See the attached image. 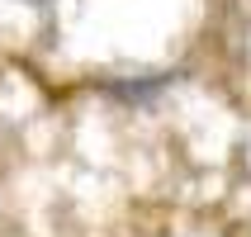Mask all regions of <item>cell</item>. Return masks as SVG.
Masks as SVG:
<instances>
[{
  "instance_id": "obj_1",
  "label": "cell",
  "mask_w": 251,
  "mask_h": 237,
  "mask_svg": "<svg viewBox=\"0 0 251 237\" xmlns=\"http://www.w3.org/2000/svg\"><path fill=\"white\" fill-rule=\"evenodd\" d=\"M185 76H190L185 67H124V71H104L95 90L124 109H156L176 85H185Z\"/></svg>"
},
{
  "instance_id": "obj_2",
  "label": "cell",
  "mask_w": 251,
  "mask_h": 237,
  "mask_svg": "<svg viewBox=\"0 0 251 237\" xmlns=\"http://www.w3.org/2000/svg\"><path fill=\"white\" fill-rule=\"evenodd\" d=\"M14 5H33V10H43V5H52V0H14Z\"/></svg>"
}]
</instances>
